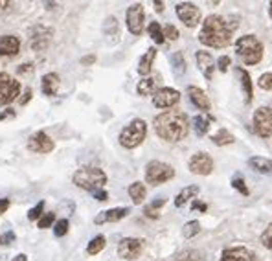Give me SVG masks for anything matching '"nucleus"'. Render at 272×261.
I'll use <instances>...</instances> for the list:
<instances>
[{
  "instance_id": "1",
  "label": "nucleus",
  "mask_w": 272,
  "mask_h": 261,
  "mask_svg": "<svg viewBox=\"0 0 272 261\" xmlns=\"http://www.w3.org/2000/svg\"><path fill=\"white\" fill-rule=\"evenodd\" d=\"M153 125L158 138L166 140V142H180L189 133L188 116L180 109H169L160 113L153 120Z\"/></svg>"
},
{
  "instance_id": "2",
  "label": "nucleus",
  "mask_w": 272,
  "mask_h": 261,
  "mask_svg": "<svg viewBox=\"0 0 272 261\" xmlns=\"http://www.w3.org/2000/svg\"><path fill=\"white\" fill-rule=\"evenodd\" d=\"M236 26H230L228 21L221 15H208L201 26L199 41L208 48H228L232 44V35Z\"/></svg>"
},
{
  "instance_id": "3",
  "label": "nucleus",
  "mask_w": 272,
  "mask_h": 261,
  "mask_svg": "<svg viewBox=\"0 0 272 261\" xmlns=\"http://www.w3.org/2000/svg\"><path fill=\"white\" fill-rule=\"evenodd\" d=\"M72 182L81 190L87 192H96V190H103V186L107 184V175L100 167H92V165H85L79 167L72 177Z\"/></svg>"
},
{
  "instance_id": "4",
  "label": "nucleus",
  "mask_w": 272,
  "mask_h": 261,
  "mask_svg": "<svg viewBox=\"0 0 272 261\" xmlns=\"http://www.w3.org/2000/svg\"><path fill=\"white\" fill-rule=\"evenodd\" d=\"M236 53L245 65H258L263 59V43L256 35H243L236 41Z\"/></svg>"
},
{
  "instance_id": "5",
  "label": "nucleus",
  "mask_w": 272,
  "mask_h": 261,
  "mask_svg": "<svg viewBox=\"0 0 272 261\" xmlns=\"http://www.w3.org/2000/svg\"><path fill=\"white\" fill-rule=\"evenodd\" d=\"M147 136V123L140 118H134L131 123L123 127L122 133H120L118 140H120V145L125 149H134L142 144Z\"/></svg>"
},
{
  "instance_id": "6",
  "label": "nucleus",
  "mask_w": 272,
  "mask_h": 261,
  "mask_svg": "<svg viewBox=\"0 0 272 261\" xmlns=\"http://www.w3.org/2000/svg\"><path fill=\"white\" fill-rule=\"evenodd\" d=\"M173 177H175V170L166 162L151 160L149 164L145 165V180H147V184L160 186V184L171 180Z\"/></svg>"
},
{
  "instance_id": "7",
  "label": "nucleus",
  "mask_w": 272,
  "mask_h": 261,
  "mask_svg": "<svg viewBox=\"0 0 272 261\" xmlns=\"http://www.w3.org/2000/svg\"><path fill=\"white\" fill-rule=\"evenodd\" d=\"M21 83L8 72H0V105H9L21 96Z\"/></svg>"
},
{
  "instance_id": "8",
  "label": "nucleus",
  "mask_w": 272,
  "mask_h": 261,
  "mask_svg": "<svg viewBox=\"0 0 272 261\" xmlns=\"http://www.w3.org/2000/svg\"><path fill=\"white\" fill-rule=\"evenodd\" d=\"M254 130L261 138H270L272 136V109L268 107H259L252 116Z\"/></svg>"
},
{
  "instance_id": "9",
  "label": "nucleus",
  "mask_w": 272,
  "mask_h": 261,
  "mask_svg": "<svg viewBox=\"0 0 272 261\" xmlns=\"http://www.w3.org/2000/svg\"><path fill=\"white\" fill-rule=\"evenodd\" d=\"M125 22H127V30L132 35H142L144 33V22H145V13L144 6L140 2L129 6L127 13H125Z\"/></svg>"
},
{
  "instance_id": "10",
  "label": "nucleus",
  "mask_w": 272,
  "mask_h": 261,
  "mask_svg": "<svg viewBox=\"0 0 272 261\" xmlns=\"http://www.w3.org/2000/svg\"><path fill=\"white\" fill-rule=\"evenodd\" d=\"M175 11L177 17L180 18V22H184L188 28L199 26V22H201V9L195 4H191V2H180V4H177Z\"/></svg>"
},
{
  "instance_id": "11",
  "label": "nucleus",
  "mask_w": 272,
  "mask_h": 261,
  "mask_svg": "<svg viewBox=\"0 0 272 261\" xmlns=\"http://www.w3.org/2000/svg\"><path fill=\"white\" fill-rule=\"evenodd\" d=\"M144 250V239L138 237H123L118 243V256L122 259H134Z\"/></svg>"
},
{
  "instance_id": "12",
  "label": "nucleus",
  "mask_w": 272,
  "mask_h": 261,
  "mask_svg": "<svg viewBox=\"0 0 272 261\" xmlns=\"http://www.w3.org/2000/svg\"><path fill=\"white\" fill-rule=\"evenodd\" d=\"M179 101H180V92L169 87L158 88L157 94L153 96V105L158 107V109H173Z\"/></svg>"
},
{
  "instance_id": "13",
  "label": "nucleus",
  "mask_w": 272,
  "mask_h": 261,
  "mask_svg": "<svg viewBox=\"0 0 272 261\" xmlns=\"http://www.w3.org/2000/svg\"><path fill=\"white\" fill-rule=\"evenodd\" d=\"M53 31L46 26H33L30 31V46L31 50L41 52V50L48 48L50 41H52Z\"/></svg>"
},
{
  "instance_id": "14",
  "label": "nucleus",
  "mask_w": 272,
  "mask_h": 261,
  "mask_svg": "<svg viewBox=\"0 0 272 261\" xmlns=\"http://www.w3.org/2000/svg\"><path fill=\"white\" fill-rule=\"evenodd\" d=\"M188 167L193 175H210L213 171V160L208 153H195L189 158Z\"/></svg>"
},
{
  "instance_id": "15",
  "label": "nucleus",
  "mask_w": 272,
  "mask_h": 261,
  "mask_svg": "<svg viewBox=\"0 0 272 261\" xmlns=\"http://www.w3.org/2000/svg\"><path fill=\"white\" fill-rule=\"evenodd\" d=\"M55 144L53 140L50 138L44 130H39L35 135H31L30 140H28V149L33 153H41V155H46V153H52Z\"/></svg>"
},
{
  "instance_id": "16",
  "label": "nucleus",
  "mask_w": 272,
  "mask_h": 261,
  "mask_svg": "<svg viewBox=\"0 0 272 261\" xmlns=\"http://www.w3.org/2000/svg\"><path fill=\"white\" fill-rule=\"evenodd\" d=\"M221 261H258V256L246 247H230L223 250Z\"/></svg>"
},
{
  "instance_id": "17",
  "label": "nucleus",
  "mask_w": 272,
  "mask_h": 261,
  "mask_svg": "<svg viewBox=\"0 0 272 261\" xmlns=\"http://www.w3.org/2000/svg\"><path fill=\"white\" fill-rule=\"evenodd\" d=\"M186 92H188L189 101H191V103H193L199 110L210 114L211 103H210V98L206 96V92L202 90V88H199V87H193V85H189L188 90H186Z\"/></svg>"
},
{
  "instance_id": "18",
  "label": "nucleus",
  "mask_w": 272,
  "mask_h": 261,
  "mask_svg": "<svg viewBox=\"0 0 272 261\" xmlns=\"http://www.w3.org/2000/svg\"><path fill=\"white\" fill-rule=\"evenodd\" d=\"M129 215V208H110V210H103L96 215L94 222L96 225H107V222H118L123 217Z\"/></svg>"
},
{
  "instance_id": "19",
  "label": "nucleus",
  "mask_w": 272,
  "mask_h": 261,
  "mask_svg": "<svg viewBox=\"0 0 272 261\" xmlns=\"http://www.w3.org/2000/svg\"><path fill=\"white\" fill-rule=\"evenodd\" d=\"M195 61H197V66L199 70L202 72V76L210 81L211 76H213V70H215V65L217 63L213 61V57H211L210 52H204V50H201V52L195 53Z\"/></svg>"
},
{
  "instance_id": "20",
  "label": "nucleus",
  "mask_w": 272,
  "mask_h": 261,
  "mask_svg": "<svg viewBox=\"0 0 272 261\" xmlns=\"http://www.w3.org/2000/svg\"><path fill=\"white\" fill-rule=\"evenodd\" d=\"M21 52V39L17 35H0V55L9 57Z\"/></svg>"
},
{
  "instance_id": "21",
  "label": "nucleus",
  "mask_w": 272,
  "mask_h": 261,
  "mask_svg": "<svg viewBox=\"0 0 272 261\" xmlns=\"http://www.w3.org/2000/svg\"><path fill=\"white\" fill-rule=\"evenodd\" d=\"M59 76L55 72H50V74L43 76V81H41V90H43L44 96H55L59 90Z\"/></svg>"
},
{
  "instance_id": "22",
  "label": "nucleus",
  "mask_w": 272,
  "mask_h": 261,
  "mask_svg": "<svg viewBox=\"0 0 272 261\" xmlns=\"http://www.w3.org/2000/svg\"><path fill=\"white\" fill-rule=\"evenodd\" d=\"M154 57H157V50L149 48L144 55L140 57V63H138V74L147 78L151 74V70H153V63H154Z\"/></svg>"
},
{
  "instance_id": "23",
  "label": "nucleus",
  "mask_w": 272,
  "mask_h": 261,
  "mask_svg": "<svg viewBox=\"0 0 272 261\" xmlns=\"http://www.w3.org/2000/svg\"><path fill=\"white\" fill-rule=\"evenodd\" d=\"M237 76L241 78V87L243 90H245V96H246V103H250L252 98H254V87H252V79H250V74L246 72V70H243L241 66H237L236 68Z\"/></svg>"
},
{
  "instance_id": "24",
  "label": "nucleus",
  "mask_w": 272,
  "mask_h": 261,
  "mask_svg": "<svg viewBox=\"0 0 272 261\" xmlns=\"http://www.w3.org/2000/svg\"><path fill=\"white\" fill-rule=\"evenodd\" d=\"M248 165H250L254 171H258V173H263V175L272 173V160H268V158L252 157V158H248Z\"/></svg>"
},
{
  "instance_id": "25",
  "label": "nucleus",
  "mask_w": 272,
  "mask_h": 261,
  "mask_svg": "<svg viewBox=\"0 0 272 261\" xmlns=\"http://www.w3.org/2000/svg\"><path fill=\"white\" fill-rule=\"evenodd\" d=\"M211 122H213L211 114H206V116L197 114V116L193 118V129H195V133H197V136H204V135H206L208 130H210Z\"/></svg>"
},
{
  "instance_id": "26",
  "label": "nucleus",
  "mask_w": 272,
  "mask_h": 261,
  "mask_svg": "<svg viewBox=\"0 0 272 261\" xmlns=\"http://www.w3.org/2000/svg\"><path fill=\"white\" fill-rule=\"evenodd\" d=\"M127 192H129V197H131V200L134 202V204H142L145 195H147V190H145L144 182H132L131 186H129Z\"/></svg>"
},
{
  "instance_id": "27",
  "label": "nucleus",
  "mask_w": 272,
  "mask_h": 261,
  "mask_svg": "<svg viewBox=\"0 0 272 261\" xmlns=\"http://www.w3.org/2000/svg\"><path fill=\"white\" fill-rule=\"evenodd\" d=\"M199 192H201V188L199 186H186L184 190L175 197V206L177 208H182L189 199H193L195 195H199Z\"/></svg>"
},
{
  "instance_id": "28",
  "label": "nucleus",
  "mask_w": 272,
  "mask_h": 261,
  "mask_svg": "<svg viewBox=\"0 0 272 261\" xmlns=\"http://www.w3.org/2000/svg\"><path fill=\"white\" fill-rule=\"evenodd\" d=\"M157 81L154 78H144L140 83H138V87H136V92L140 94V96H154L157 94Z\"/></svg>"
},
{
  "instance_id": "29",
  "label": "nucleus",
  "mask_w": 272,
  "mask_h": 261,
  "mask_svg": "<svg viewBox=\"0 0 272 261\" xmlns=\"http://www.w3.org/2000/svg\"><path fill=\"white\" fill-rule=\"evenodd\" d=\"M105 245H107L105 235H96V237H92V239L88 241L87 254H88V256H96V254H100L101 250L105 248Z\"/></svg>"
},
{
  "instance_id": "30",
  "label": "nucleus",
  "mask_w": 272,
  "mask_h": 261,
  "mask_svg": "<svg viewBox=\"0 0 272 261\" xmlns=\"http://www.w3.org/2000/svg\"><path fill=\"white\" fill-rule=\"evenodd\" d=\"M211 142H213L215 145H219V147H223V145H230L236 142V138H234L232 133H228L226 129H221L217 130L213 136H211Z\"/></svg>"
},
{
  "instance_id": "31",
  "label": "nucleus",
  "mask_w": 272,
  "mask_h": 261,
  "mask_svg": "<svg viewBox=\"0 0 272 261\" xmlns=\"http://www.w3.org/2000/svg\"><path fill=\"white\" fill-rule=\"evenodd\" d=\"M147 33H149V37L157 44H162L164 41H166V37H164V28L160 26L158 22H149V26H147Z\"/></svg>"
},
{
  "instance_id": "32",
  "label": "nucleus",
  "mask_w": 272,
  "mask_h": 261,
  "mask_svg": "<svg viewBox=\"0 0 272 261\" xmlns=\"http://www.w3.org/2000/svg\"><path fill=\"white\" fill-rule=\"evenodd\" d=\"M171 63H173V70H175L177 76H182L186 72V59L182 55V52H175L171 55Z\"/></svg>"
},
{
  "instance_id": "33",
  "label": "nucleus",
  "mask_w": 272,
  "mask_h": 261,
  "mask_svg": "<svg viewBox=\"0 0 272 261\" xmlns=\"http://www.w3.org/2000/svg\"><path fill=\"white\" fill-rule=\"evenodd\" d=\"M166 204V199H164V197H160V199H157L154 200V202H151L149 206H145V215H147V217H151V219H157L158 217V212H160V208H162V206Z\"/></svg>"
},
{
  "instance_id": "34",
  "label": "nucleus",
  "mask_w": 272,
  "mask_h": 261,
  "mask_svg": "<svg viewBox=\"0 0 272 261\" xmlns=\"http://www.w3.org/2000/svg\"><path fill=\"white\" fill-rule=\"evenodd\" d=\"M175 261H204V256H202V252H199V250L189 248V250L180 252Z\"/></svg>"
},
{
  "instance_id": "35",
  "label": "nucleus",
  "mask_w": 272,
  "mask_h": 261,
  "mask_svg": "<svg viewBox=\"0 0 272 261\" xmlns=\"http://www.w3.org/2000/svg\"><path fill=\"white\" fill-rule=\"evenodd\" d=\"M199 232H201V225H199V221H189V222H186L184 227H182V235H184L186 239L195 237Z\"/></svg>"
},
{
  "instance_id": "36",
  "label": "nucleus",
  "mask_w": 272,
  "mask_h": 261,
  "mask_svg": "<svg viewBox=\"0 0 272 261\" xmlns=\"http://www.w3.org/2000/svg\"><path fill=\"white\" fill-rule=\"evenodd\" d=\"M232 188L236 190V192L241 193V195H245V197L250 195V192H248V188H246V184H245V179H243L241 175H236V177L232 179Z\"/></svg>"
},
{
  "instance_id": "37",
  "label": "nucleus",
  "mask_w": 272,
  "mask_h": 261,
  "mask_svg": "<svg viewBox=\"0 0 272 261\" xmlns=\"http://www.w3.org/2000/svg\"><path fill=\"white\" fill-rule=\"evenodd\" d=\"M43 212H44V200H41V202H37V204L28 212V219H30V221H39L44 215Z\"/></svg>"
},
{
  "instance_id": "38",
  "label": "nucleus",
  "mask_w": 272,
  "mask_h": 261,
  "mask_svg": "<svg viewBox=\"0 0 272 261\" xmlns=\"http://www.w3.org/2000/svg\"><path fill=\"white\" fill-rule=\"evenodd\" d=\"M68 227H70L68 219H59V221L55 222V227H53V234H55V237H63V235H66Z\"/></svg>"
},
{
  "instance_id": "39",
  "label": "nucleus",
  "mask_w": 272,
  "mask_h": 261,
  "mask_svg": "<svg viewBox=\"0 0 272 261\" xmlns=\"http://www.w3.org/2000/svg\"><path fill=\"white\" fill-rule=\"evenodd\" d=\"M53 222H55V213H44L43 217L39 219V221H37V227L41 228V230H44V228H50L53 225Z\"/></svg>"
},
{
  "instance_id": "40",
  "label": "nucleus",
  "mask_w": 272,
  "mask_h": 261,
  "mask_svg": "<svg viewBox=\"0 0 272 261\" xmlns=\"http://www.w3.org/2000/svg\"><path fill=\"white\" fill-rule=\"evenodd\" d=\"M258 87L263 88V90H270L272 88V72H265V74L259 76Z\"/></svg>"
},
{
  "instance_id": "41",
  "label": "nucleus",
  "mask_w": 272,
  "mask_h": 261,
  "mask_svg": "<svg viewBox=\"0 0 272 261\" xmlns=\"http://www.w3.org/2000/svg\"><path fill=\"white\" fill-rule=\"evenodd\" d=\"M261 245H263L267 250H272V222L265 228L263 234H261Z\"/></svg>"
},
{
  "instance_id": "42",
  "label": "nucleus",
  "mask_w": 272,
  "mask_h": 261,
  "mask_svg": "<svg viewBox=\"0 0 272 261\" xmlns=\"http://www.w3.org/2000/svg\"><path fill=\"white\" fill-rule=\"evenodd\" d=\"M164 37L169 41H177L179 39V30L173 24H167V26H164Z\"/></svg>"
},
{
  "instance_id": "43",
  "label": "nucleus",
  "mask_w": 272,
  "mask_h": 261,
  "mask_svg": "<svg viewBox=\"0 0 272 261\" xmlns=\"http://www.w3.org/2000/svg\"><path fill=\"white\" fill-rule=\"evenodd\" d=\"M230 65H232V59H230L228 55H221L219 59H217V68H219L221 72H226Z\"/></svg>"
},
{
  "instance_id": "44",
  "label": "nucleus",
  "mask_w": 272,
  "mask_h": 261,
  "mask_svg": "<svg viewBox=\"0 0 272 261\" xmlns=\"http://www.w3.org/2000/svg\"><path fill=\"white\" fill-rule=\"evenodd\" d=\"M31 96H33L31 88H26V90H24V94H22V98H18V103H21V105H26L28 101L31 100Z\"/></svg>"
},
{
  "instance_id": "45",
  "label": "nucleus",
  "mask_w": 272,
  "mask_h": 261,
  "mask_svg": "<svg viewBox=\"0 0 272 261\" xmlns=\"http://www.w3.org/2000/svg\"><path fill=\"white\" fill-rule=\"evenodd\" d=\"M92 197H94L96 200H107L109 193H107L105 190H96V192H92Z\"/></svg>"
},
{
  "instance_id": "46",
  "label": "nucleus",
  "mask_w": 272,
  "mask_h": 261,
  "mask_svg": "<svg viewBox=\"0 0 272 261\" xmlns=\"http://www.w3.org/2000/svg\"><path fill=\"white\" fill-rule=\"evenodd\" d=\"M9 204H11V202H9V199H0V215L8 212Z\"/></svg>"
},
{
  "instance_id": "47",
  "label": "nucleus",
  "mask_w": 272,
  "mask_h": 261,
  "mask_svg": "<svg viewBox=\"0 0 272 261\" xmlns=\"http://www.w3.org/2000/svg\"><path fill=\"white\" fill-rule=\"evenodd\" d=\"M13 116H15L13 109H6L4 113H0V122H2V120H8V118H13Z\"/></svg>"
},
{
  "instance_id": "48",
  "label": "nucleus",
  "mask_w": 272,
  "mask_h": 261,
  "mask_svg": "<svg viewBox=\"0 0 272 261\" xmlns=\"http://www.w3.org/2000/svg\"><path fill=\"white\" fill-rule=\"evenodd\" d=\"M94 61H96V55H88V57H83V59H81L83 65H92Z\"/></svg>"
},
{
  "instance_id": "49",
  "label": "nucleus",
  "mask_w": 272,
  "mask_h": 261,
  "mask_svg": "<svg viewBox=\"0 0 272 261\" xmlns=\"http://www.w3.org/2000/svg\"><path fill=\"white\" fill-rule=\"evenodd\" d=\"M153 6L157 8L158 13H162V11H164V2H158V0H157V2H153Z\"/></svg>"
},
{
  "instance_id": "50",
  "label": "nucleus",
  "mask_w": 272,
  "mask_h": 261,
  "mask_svg": "<svg viewBox=\"0 0 272 261\" xmlns=\"http://www.w3.org/2000/svg\"><path fill=\"white\" fill-rule=\"evenodd\" d=\"M193 210H201V212H204V210H206V204H202V202H193Z\"/></svg>"
},
{
  "instance_id": "51",
  "label": "nucleus",
  "mask_w": 272,
  "mask_h": 261,
  "mask_svg": "<svg viewBox=\"0 0 272 261\" xmlns=\"http://www.w3.org/2000/svg\"><path fill=\"white\" fill-rule=\"evenodd\" d=\"M13 261H28V257L24 256V254H18V256L13 257Z\"/></svg>"
},
{
  "instance_id": "52",
  "label": "nucleus",
  "mask_w": 272,
  "mask_h": 261,
  "mask_svg": "<svg viewBox=\"0 0 272 261\" xmlns=\"http://www.w3.org/2000/svg\"><path fill=\"white\" fill-rule=\"evenodd\" d=\"M8 6H11V2H6V0H0V8H2V9L8 8Z\"/></svg>"
},
{
  "instance_id": "53",
  "label": "nucleus",
  "mask_w": 272,
  "mask_h": 261,
  "mask_svg": "<svg viewBox=\"0 0 272 261\" xmlns=\"http://www.w3.org/2000/svg\"><path fill=\"white\" fill-rule=\"evenodd\" d=\"M2 243H4V237H2V235H0V245H2Z\"/></svg>"
},
{
  "instance_id": "54",
  "label": "nucleus",
  "mask_w": 272,
  "mask_h": 261,
  "mask_svg": "<svg viewBox=\"0 0 272 261\" xmlns=\"http://www.w3.org/2000/svg\"><path fill=\"white\" fill-rule=\"evenodd\" d=\"M270 18H272V2H270Z\"/></svg>"
}]
</instances>
